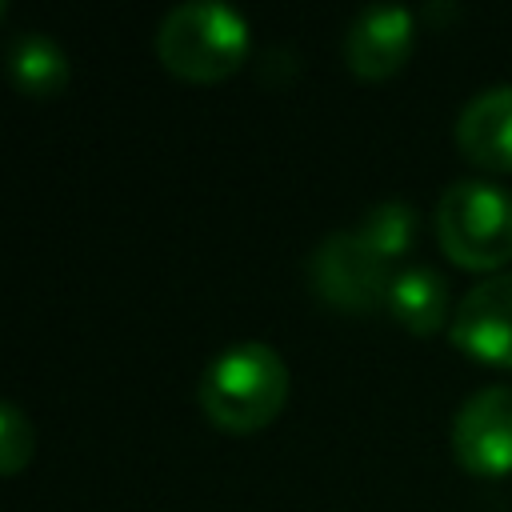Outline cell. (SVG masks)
Listing matches in <instances>:
<instances>
[{
  "label": "cell",
  "instance_id": "1",
  "mask_svg": "<svg viewBox=\"0 0 512 512\" xmlns=\"http://www.w3.org/2000/svg\"><path fill=\"white\" fill-rule=\"evenodd\" d=\"M204 416L224 432H256L272 424L288 400V364L264 340H240L212 356L196 384Z\"/></svg>",
  "mask_w": 512,
  "mask_h": 512
},
{
  "label": "cell",
  "instance_id": "2",
  "mask_svg": "<svg viewBox=\"0 0 512 512\" xmlns=\"http://www.w3.org/2000/svg\"><path fill=\"white\" fill-rule=\"evenodd\" d=\"M156 56L160 64L196 84H212L232 76L248 56V20L220 0H188L164 12L156 24Z\"/></svg>",
  "mask_w": 512,
  "mask_h": 512
},
{
  "label": "cell",
  "instance_id": "3",
  "mask_svg": "<svg viewBox=\"0 0 512 512\" xmlns=\"http://www.w3.org/2000/svg\"><path fill=\"white\" fill-rule=\"evenodd\" d=\"M436 240L460 268H504L512 260V192L492 180L448 184L436 204Z\"/></svg>",
  "mask_w": 512,
  "mask_h": 512
},
{
  "label": "cell",
  "instance_id": "4",
  "mask_svg": "<svg viewBox=\"0 0 512 512\" xmlns=\"http://www.w3.org/2000/svg\"><path fill=\"white\" fill-rule=\"evenodd\" d=\"M396 268L368 248V240L356 228L328 232L312 256H308V284L320 300H328L340 312H376L388 304Z\"/></svg>",
  "mask_w": 512,
  "mask_h": 512
},
{
  "label": "cell",
  "instance_id": "5",
  "mask_svg": "<svg viewBox=\"0 0 512 512\" xmlns=\"http://www.w3.org/2000/svg\"><path fill=\"white\" fill-rule=\"evenodd\" d=\"M452 452L472 476L512 472V384L480 388L456 408Z\"/></svg>",
  "mask_w": 512,
  "mask_h": 512
},
{
  "label": "cell",
  "instance_id": "6",
  "mask_svg": "<svg viewBox=\"0 0 512 512\" xmlns=\"http://www.w3.org/2000/svg\"><path fill=\"white\" fill-rule=\"evenodd\" d=\"M452 344L496 368H512V272H492L472 284L448 320Z\"/></svg>",
  "mask_w": 512,
  "mask_h": 512
},
{
  "label": "cell",
  "instance_id": "7",
  "mask_svg": "<svg viewBox=\"0 0 512 512\" xmlns=\"http://www.w3.org/2000/svg\"><path fill=\"white\" fill-rule=\"evenodd\" d=\"M416 28L404 4H368L344 32V64L364 80H384L404 68Z\"/></svg>",
  "mask_w": 512,
  "mask_h": 512
},
{
  "label": "cell",
  "instance_id": "8",
  "mask_svg": "<svg viewBox=\"0 0 512 512\" xmlns=\"http://www.w3.org/2000/svg\"><path fill=\"white\" fill-rule=\"evenodd\" d=\"M456 144L472 164L512 172V84H492L460 108Z\"/></svg>",
  "mask_w": 512,
  "mask_h": 512
},
{
  "label": "cell",
  "instance_id": "9",
  "mask_svg": "<svg viewBox=\"0 0 512 512\" xmlns=\"http://www.w3.org/2000/svg\"><path fill=\"white\" fill-rule=\"evenodd\" d=\"M388 316L416 336H432L444 328L448 316V284L436 268L412 264V268H396L392 288H388Z\"/></svg>",
  "mask_w": 512,
  "mask_h": 512
},
{
  "label": "cell",
  "instance_id": "10",
  "mask_svg": "<svg viewBox=\"0 0 512 512\" xmlns=\"http://www.w3.org/2000/svg\"><path fill=\"white\" fill-rule=\"evenodd\" d=\"M8 76L24 96L52 100L68 84V52L44 32H20L8 44Z\"/></svg>",
  "mask_w": 512,
  "mask_h": 512
},
{
  "label": "cell",
  "instance_id": "11",
  "mask_svg": "<svg viewBox=\"0 0 512 512\" xmlns=\"http://www.w3.org/2000/svg\"><path fill=\"white\" fill-rule=\"evenodd\" d=\"M356 232L368 240V248H376L388 264H396L416 240V212L404 200H384V204L364 212Z\"/></svg>",
  "mask_w": 512,
  "mask_h": 512
},
{
  "label": "cell",
  "instance_id": "12",
  "mask_svg": "<svg viewBox=\"0 0 512 512\" xmlns=\"http://www.w3.org/2000/svg\"><path fill=\"white\" fill-rule=\"evenodd\" d=\"M36 452V432H32V420L24 416L20 404L4 400L0 404V468L8 476H16Z\"/></svg>",
  "mask_w": 512,
  "mask_h": 512
}]
</instances>
